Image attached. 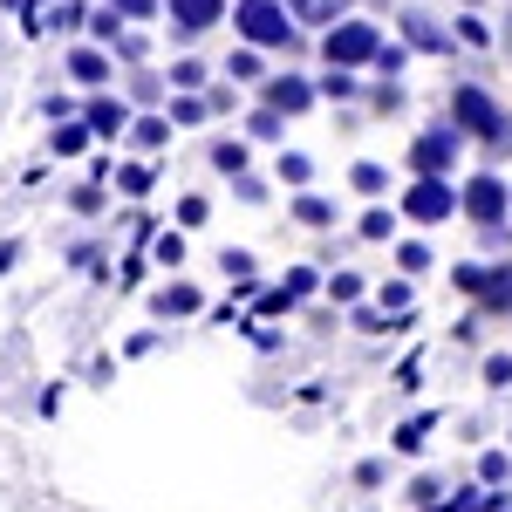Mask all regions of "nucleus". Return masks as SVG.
I'll list each match as a JSON object with an SVG mask.
<instances>
[{
    "label": "nucleus",
    "mask_w": 512,
    "mask_h": 512,
    "mask_svg": "<svg viewBox=\"0 0 512 512\" xmlns=\"http://www.w3.org/2000/svg\"><path fill=\"white\" fill-rule=\"evenodd\" d=\"M349 185H355V192H362V198H383V192H390V171H383V164H376V158H362V164H355V171H349Z\"/></svg>",
    "instance_id": "13"
},
{
    "label": "nucleus",
    "mask_w": 512,
    "mask_h": 512,
    "mask_svg": "<svg viewBox=\"0 0 512 512\" xmlns=\"http://www.w3.org/2000/svg\"><path fill=\"white\" fill-rule=\"evenodd\" d=\"M89 28H96V41H117V35H123V14H117V7H103Z\"/></svg>",
    "instance_id": "29"
},
{
    "label": "nucleus",
    "mask_w": 512,
    "mask_h": 512,
    "mask_svg": "<svg viewBox=\"0 0 512 512\" xmlns=\"http://www.w3.org/2000/svg\"><path fill=\"white\" fill-rule=\"evenodd\" d=\"M226 69H233V82H260V76H267V62H260V48H253V41L239 48V55L226 62Z\"/></svg>",
    "instance_id": "18"
},
{
    "label": "nucleus",
    "mask_w": 512,
    "mask_h": 512,
    "mask_svg": "<svg viewBox=\"0 0 512 512\" xmlns=\"http://www.w3.org/2000/svg\"><path fill=\"white\" fill-rule=\"evenodd\" d=\"M233 21H239V35L253 41V48H287V41H294V21H287L280 0H239Z\"/></svg>",
    "instance_id": "3"
},
{
    "label": "nucleus",
    "mask_w": 512,
    "mask_h": 512,
    "mask_svg": "<svg viewBox=\"0 0 512 512\" xmlns=\"http://www.w3.org/2000/svg\"><path fill=\"white\" fill-rule=\"evenodd\" d=\"M226 14V0H171V21L185 28V35H198V28H212Z\"/></svg>",
    "instance_id": "11"
},
{
    "label": "nucleus",
    "mask_w": 512,
    "mask_h": 512,
    "mask_svg": "<svg viewBox=\"0 0 512 512\" xmlns=\"http://www.w3.org/2000/svg\"><path fill=\"white\" fill-rule=\"evenodd\" d=\"M458 205L472 212L478 226H499V219H506V212H512V192H506V185H499V178H472Z\"/></svg>",
    "instance_id": "6"
},
{
    "label": "nucleus",
    "mask_w": 512,
    "mask_h": 512,
    "mask_svg": "<svg viewBox=\"0 0 512 512\" xmlns=\"http://www.w3.org/2000/svg\"><path fill=\"white\" fill-rule=\"evenodd\" d=\"M164 117H171V123H178V130H185V123H205V117H212V103L185 89V96H171V110H164Z\"/></svg>",
    "instance_id": "15"
},
{
    "label": "nucleus",
    "mask_w": 512,
    "mask_h": 512,
    "mask_svg": "<svg viewBox=\"0 0 512 512\" xmlns=\"http://www.w3.org/2000/svg\"><path fill=\"white\" fill-rule=\"evenodd\" d=\"M110 7H117L123 21H151L158 14V0H110Z\"/></svg>",
    "instance_id": "30"
},
{
    "label": "nucleus",
    "mask_w": 512,
    "mask_h": 512,
    "mask_svg": "<svg viewBox=\"0 0 512 512\" xmlns=\"http://www.w3.org/2000/svg\"><path fill=\"white\" fill-rule=\"evenodd\" d=\"M485 383L506 390V383H512V355H485Z\"/></svg>",
    "instance_id": "28"
},
{
    "label": "nucleus",
    "mask_w": 512,
    "mask_h": 512,
    "mask_svg": "<svg viewBox=\"0 0 512 512\" xmlns=\"http://www.w3.org/2000/svg\"><path fill=\"white\" fill-rule=\"evenodd\" d=\"M158 260H164V267H178V260H185V239L164 233V239H158Z\"/></svg>",
    "instance_id": "36"
},
{
    "label": "nucleus",
    "mask_w": 512,
    "mask_h": 512,
    "mask_svg": "<svg viewBox=\"0 0 512 512\" xmlns=\"http://www.w3.org/2000/svg\"><path fill=\"white\" fill-rule=\"evenodd\" d=\"M280 178H287V185H308V178H315V164L301 158V151H280V164H274Z\"/></svg>",
    "instance_id": "23"
},
{
    "label": "nucleus",
    "mask_w": 512,
    "mask_h": 512,
    "mask_svg": "<svg viewBox=\"0 0 512 512\" xmlns=\"http://www.w3.org/2000/svg\"><path fill=\"white\" fill-rule=\"evenodd\" d=\"M280 287H287V294H294V301H308V294H315V267H294V274L280 280Z\"/></svg>",
    "instance_id": "26"
},
{
    "label": "nucleus",
    "mask_w": 512,
    "mask_h": 512,
    "mask_svg": "<svg viewBox=\"0 0 512 512\" xmlns=\"http://www.w3.org/2000/svg\"><path fill=\"white\" fill-rule=\"evenodd\" d=\"M219 267H226V274H233V280H253V253H239V246H233V253H226Z\"/></svg>",
    "instance_id": "33"
},
{
    "label": "nucleus",
    "mask_w": 512,
    "mask_h": 512,
    "mask_svg": "<svg viewBox=\"0 0 512 512\" xmlns=\"http://www.w3.org/2000/svg\"><path fill=\"white\" fill-rule=\"evenodd\" d=\"M410 164H417V178H444L458 164V130H424L410 144Z\"/></svg>",
    "instance_id": "5"
},
{
    "label": "nucleus",
    "mask_w": 512,
    "mask_h": 512,
    "mask_svg": "<svg viewBox=\"0 0 512 512\" xmlns=\"http://www.w3.org/2000/svg\"><path fill=\"white\" fill-rule=\"evenodd\" d=\"M151 178H158L151 164H123V171H117V185H123L130 198H144V192H151Z\"/></svg>",
    "instance_id": "22"
},
{
    "label": "nucleus",
    "mask_w": 512,
    "mask_h": 512,
    "mask_svg": "<svg viewBox=\"0 0 512 512\" xmlns=\"http://www.w3.org/2000/svg\"><path fill=\"white\" fill-rule=\"evenodd\" d=\"M89 130H96V137H123V130H130V110H123L117 96H96V103H89Z\"/></svg>",
    "instance_id": "10"
},
{
    "label": "nucleus",
    "mask_w": 512,
    "mask_h": 512,
    "mask_svg": "<svg viewBox=\"0 0 512 512\" xmlns=\"http://www.w3.org/2000/svg\"><path fill=\"white\" fill-rule=\"evenodd\" d=\"M171 130H178L171 117H137V144H144V151H158V144L171 137Z\"/></svg>",
    "instance_id": "21"
},
{
    "label": "nucleus",
    "mask_w": 512,
    "mask_h": 512,
    "mask_svg": "<svg viewBox=\"0 0 512 512\" xmlns=\"http://www.w3.org/2000/svg\"><path fill=\"white\" fill-rule=\"evenodd\" d=\"M321 55H328V69H376L383 35H376L369 21H335V28H328V41H321Z\"/></svg>",
    "instance_id": "1"
},
{
    "label": "nucleus",
    "mask_w": 512,
    "mask_h": 512,
    "mask_svg": "<svg viewBox=\"0 0 512 512\" xmlns=\"http://www.w3.org/2000/svg\"><path fill=\"white\" fill-rule=\"evenodd\" d=\"M205 212H212L205 198H178V226H205Z\"/></svg>",
    "instance_id": "31"
},
{
    "label": "nucleus",
    "mask_w": 512,
    "mask_h": 512,
    "mask_svg": "<svg viewBox=\"0 0 512 512\" xmlns=\"http://www.w3.org/2000/svg\"><path fill=\"white\" fill-rule=\"evenodd\" d=\"M7 267H14V239H7V246H0V274H7Z\"/></svg>",
    "instance_id": "38"
},
{
    "label": "nucleus",
    "mask_w": 512,
    "mask_h": 512,
    "mask_svg": "<svg viewBox=\"0 0 512 512\" xmlns=\"http://www.w3.org/2000/svg\"><path fill=\"white\" fill-rule=\"evenodd\" d=\"M328 294H335V301H355V294H362V274H335V280H328Z\"/></svg>",
    "instance_id": "34"
},
{
    "label": "nucleus",
    "mask_w": 512,
    "mask_h": 512,
    "mask_svg": "<svg viewBox=\"0 0 512 512\" xmlns=\"http://www.w3.org/2000/svg\"><path fill=\"white\" fill-rule=\"evenodd\" d=\"M69 76H76L82 89H96V82H110V55L82 41V48H69Z\"/></svg>",
    "instance_id": "9"
},
{
    "label": "nucleus",
    "mask_w": 512,
    "mask_h": 512,
    "mask_svg": "<svg viewBox=\"0 0 512 512\" xmlns=\"http://www.w3.org/2000/svg\"><path fill=\"white\" fill-rule=\"evenodd\" d=\"M267 103H274L280 117H301V110L315 103V82H308V76H274V82H267Z\"/></svg>",
    "instance_id": "7"
},
{
    "label": "nucleus",
    "mask_w": 512,
    "mask_h": 512,
    "mask_svg": "<svg viewBox=\"0 0 512 512\" xmlns=\"http://www.w3.org/2000/svg\"><path fill=\"white\" fill-rule=\"evenodd\" d=\"M403 41H410V48H424V55H444V48H451V35L437 28L424 7H403Z\"/></svg>",
    "instance_id": "8"
},
{
    "label": "nucleus",
    "mask_w": 512,
    "mask_h": 512,
    "mask_svg": "<svg viewBox=\"0 0 512 512\" xmlns=\"http://www.w3.org/2000/svg\"><path fill=\"white\" fill-rule=\"evenodd\" d=\"M458 35L472 41V48H485V41H492V28H485V21H472V14H465V21H458Z\"/></svg>",
    "instance_id": "37"
},
{
    "label": "nucleus",
    "mask_w": 512,
    "mask_h": 512,
    "mask_svg": "<svg viewBox=\"0 0 512 512\" xmlns=\"http://www.w3.org/2000/svg\"><path fill=\"white\" fill-rule=\"evenodd\" d=\"M403 212H410L417 226H444V219L458 212V192H451L444 178H417V185L403 192Z\"/></svg>",
    "instance_id": "4"
},
{
    "label": "nucleus",
    "mask_w": 512,
    "mask_h": 512,
    "mask_svg": "<svg viewBox=\"0 0 512 512\" xmlns=\"http://www.w3.org/2000/svg\"><path fill=\"white\" fill-rule=\"evenodd\" d=\"M151 308H158V315H198V308H205V294H198L192 280H178V287L151 294Z\"/></svg>",
    "instance_id": "12"
},
{
    "label": "nucleus",
    "mask_w": 512,
    "mask_h": 512,
    "mask_svg": "<svg viewBox=\"0 0 512 512\" xmlns=\"http://www.w3.org/2000/svg\"><path fill=\"white\" fill-rule=\"evenodd\" d=\"M294 219H301V226H335V205L315 198V192H301V198H294Z\"/></svg>",
    "instance_id": "17"
},
{
    "label": "nucleus",
    "mask_w": 512,
    "mask_h": 512,
    "mask_svg": "<svg viewBox=\"0 0 512 512\" xmlns=\"http://www.w3.org/2000/svg\"><path fill=\"white\" fill-rule=\"evenodd\" d=\"M212 171L239 178V171H246V144H239V137H219V144H212Z\"/></svg>",
    "instance_id": "16"
},
{
    "label": "nucleus",
    "mask_w": 512,
    "mask_h": 512,
    "mask_svg": "<svg viewBox=\"0 0 512 512\" xmlns=\"http://www.w3.org/2000/svg\"><path fill=\"white\" fill-rule=\"evenodd\" d=\"M403 62H410V48H396V41H383V55H376V69H383V76H396Z\"/></svg>",
    "instance_id": "32"
},
{
    "label": "nucleus",
    "mask_w": 512,
    "mask_h": 512,
    "mask_svg": "<svg viewBox=\"0 0 512 512\" xmlns=\"http://www.w3.org/2000/svg\"><path fill=\"white\" fill-rule=\"evenodd\" d=\"M89 137H96L89 123H55V151H62V158H76V151L89 144Z\"/></svg>",
    "instance_id": "19"
},
{
    "label": "nucleus",
    "mask_w": 512,
    "mask_h": 512,
    "mask_svg": "<svg viewBox=\"0 0 512 512\" xmlns=\"http://www.w3.org/2000/svg\"><path fill=\"white\" fill-rule=\"evenodd\" d=\"M437 431V410H424V417H410V424H403V431H396V451H410V458H417V451H424V437Z\"/></svg>",
    "instance_id": "14"
},
{
    "label": "nucleus",
    "mask_w": 512,
    "mask_h": 512,
    "mask_svg": "<svg viewBox=\"0 0 512 512\" xmlns=\"http://www.w3.org/2000/svg\"><path fill=\"white\" fill-rule=\"evenodd\" d=\"M383 308H396V315H410V280H383Z\"/></svg>",
    "instance_id": "27"
},
{
    "label": "nucleus",
    "mask_w": 512,
    "mask_h": 512,
    "mask_svg": "<svg viewBox=\"0 0 512 512\" xmlns=\"http://www.w3.org/2000/svg\"><path fill=\"white\" fill-rule=\"evenodd\" d=\"M355 233H362V239H390V233H396V212H383V205H369Z\"/></svg>",
    "instance_id": "20"
},
{
    "label": "nucleus",
    "mask_w": 512,
    "mask_h": 512,
    "mask_svg": "<svg viewBox=\"0 0 512 512\" xmlns=\"http://www.w3.org/2000/svg\"><path fill=\"white\" fill-rule=\"evenodd\" d=\"M451 123H458V130H472V137H485V144H512L506 110H499V103H492L485 89H472V82H465V89L451 96Z\"/></svg>",
    "instance_id": "2"
},
{
    "label": "nucleus",
    "mask_w": 512,
    "mask_h": 512,
    "mask_svg": "<svg viewBox=\"0 0 512 512\" xmlns=\"http://www.w3.org/2000/svg\"><path fill=\"white\" fill-rule=\"evenodd\" d=\"M171 82H178V89H198L205 69H198V62H171Z\"/></svg>",
    "instance_id": "35"
},
{
    "label": "nucleus",
    "mask_w": 512,
    "mask_h": 512,
    "mask_svg": "<svg viewBox=\"0 0 512 512\" xmlns=\"http://www.w3.org/2000/svg\"><path fill=\"white\" fill-rule=\"evenodd\" d=\"M396 260H403V274H424V267H431V246H424V239H403Z\"/></svg>",
    "instance_id": "24"
},
{
    "label": "nucleus",
    "mask_w": 512,
    "mask_h": 512,
    "mask_svg": "<svg viewBox=\"0 0 512 512\" xmlns=\"http://www.w3.org/2000/svg\"><path fill=\"white\" fill-rule=\"evenodd\" d=\"M478 478H485V485H506V478H512V458H506V451H485V458H478Z\"/></svg>",
    "instance_id": "25"
}]
</instances>
